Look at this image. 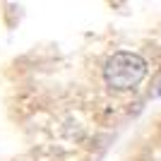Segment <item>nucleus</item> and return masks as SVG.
I'll use <instances>...</instances> for the list:
<instances>
[{
  "label": "nucleus",
  "mask_w": 161,
  "mask_h": 161,
  "mask_svg": "<svg viewBox=\"0 0 161 161\" xmlns=\"http://www.w3.org/2000/svg\"><path fill=\"white\" fill-rule=\"evenodd\" d=\"M144 75H147V63H144V58L137 55V53H130V51L113 53L106 60V67H103L106 84L118 89V92L137 87V84L144 80Z\"/></svg>",
  "instance_id": "1"
}]
</instances>
